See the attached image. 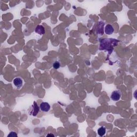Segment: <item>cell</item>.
I'll list each match as a JSON object with an SVG mask.
<instances>
[{
	"label": "cell",
	"mask_w": 137,
	"mask_h": 137,
	"mask_svg": "<svg viewBox=\"0 0 137 137\" xmlns=\"http://www.w3.org/2000/svg\"><path fill=\"white\" fill-rule=\"evenodd\" d=\"M40 108L41 110V111L43 112H48L51 109V106L47 102H42L40 106Z\"/></svg>",
	"instance_id": "3"
},
{
	"label": "cell",
	"mask_w": 137,
	"mask_h": 137,
	"mask_svg": "<svg viewBox=\"0 0 137 137\" xmlns=\"http://www.w3.org/2000/svg\"><path fill=\"white\" fill-rule=\"evenodd\" d=\"M106 129L105 128V127L102 126L98 130V133L100 137H102L104 136L106 134Z\"/></svg>",
	"instance_id": "7"
},
{
	"label": "cell",
	"mask_w": 137,
	"mask_h": 137,
	"mask_svg": "<svg viewBox=\"0 0 137 137\" xmlns=\"http://www.w3.org/2000/svg\"><path fill=\"white\" fill-rule=\"evenodd\" d=\"M121 98V92L119 91H115L112 92L111 99L114 101H117Z\"/></svg>",
	"instance_id": "2"
},
{
	"label": "cell",
	"mask_w": 137,
	"mask_h": 137,
	"mask_svg": "<svg viewBox=\"0 0 137 137\" xmlns=\"http://www.w3.org/2000/svg\"><path fill=\"white\" fill-rule=\"evenodd\" d=\"M17 137V135L16 134L15 132H11L10 133V134L8 136V137Z\"/></svg>",
	"instance_id": "9"
},
{
	"label": "cell",
	"mask_w": 137,
	"mask_h": 137,
	"mask_svg": "<svg viewBox=\"0 0 137 137\" xmlns=\"http://www.w3.org/2000/svg\"><path fill=\"white\" fill-rule=\"evenodd\" d=\"M53 68H54L55 69H59V68L60 67V64L59 63L58 61H56L54 63V64H53Z\"/></svg>",
	"instance_id": "8"
},
{
	"label": "cell",
	"mask_w": 137,
	"mask_h": 137,
	"mask_svg": "<svg viewBox=\"0 0 137 137\" xmlns=\"http://www.w3.org/2000/svg\"><path fill=\"white\" fill-rule=\"evenodd\" d=\"M14 83L15 86L18 88H21L23 85V81L21 78H16L14 80Z\"/></svg>",
	"instance_id": "6"
},
{
	"label": "cell",
	"mask_w": 137,
	"mask_h": 137,
	"mask_svg": "<svg viewBox=\"0 0 137 137\" xmlns=\"http://www.w3.org/2000/svg\"><path fill=\"white\" fill-rule=\"evenodd\" d=\"M105 30L106 34L108 35H111L114 32V28H113V26L110 24L107 25L105 27Z\"/></svg>",
	"instance_id": "4"
},
{
	"label": "cell",
	"mask_w": 137,
	"mask_h": 137,
	"mask_svg": "<svg viewBox=\"0 0 137 137\" xmlns=\"http://www.w3.org/2000/svg\"><path fill=\"white\" fill-rule=\"evenodd\" d=\"M47 137H49V136H53V137H54V135H52V134H49L48 135H47Z\"/></svg>",
	"instance_id": "10"
},
{
	"label": "cell",
	"mask_w": 137,
	"mask_h": 137,
	"mask_svg": "<svg viewBox=\"0 0 137 137\" xmlns=\"http://www.w3.org/2000/svg\"><path fill=\"white\" fill-rule=\"evenodd\" d=\"M35 32L40 35H43L45 33V28L42 25H38L35 28Z\"/></svg>",
	"instance_id": "5"
},
{
	"label": "cell",
	"mask_w": 137,
	"mask_h": 137,
	"mask_svg": "<svg viewBox=\"0 0 137 137\" xmlns=\"http://www.w3.org/2000/svg\"><path fill=\"white\" fill-rule=\"evenodd\" d=\"M39 110L40 108L39 107V106L37 105L35 102H34L33 106H32L31 111L29 112V114L32 115L33 116H36L39 112Z\"/></svg>",
	"instance_id": "1"
}]
</instances>
